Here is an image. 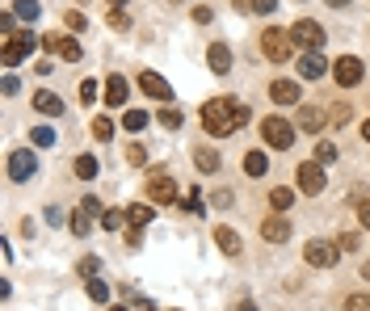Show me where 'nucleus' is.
Segmentation results:
<instances>
[{
  "label": "nucleus",
  "mask_w": 370,
  "mask_h": 311,
  "mask_svg": "<svg viewBox=\"0 0 370 311\" xmlns=\"http://www.w3.org/2000/svg\"><path fill=\"white\" fill-rule=\"evenodd\" d=\"M244 122H248V106H244V101L215 97V101H206V106H202V126H206V135H215V139L240 131Z\"/></svg>",
  "instance_id": "obj_1"
},
{
  "label": "nucleus",
  "mask_w": 370,
  "mask_h": 311,
  "mask_svg": "<svg viewBox=\"0 0 370 311\" xmlns=\"http://www.w3.org/2000/svg\"><path fill=\"white\" fill-rule=\"evenodd\" d=\"M261 50H266V59H274V64H286V59L295 55V34H290V30H278V26H270V30H266V38H261Z\"/></svg>",
  "instance_id": "obj_2"
},
{
  "label": "nucleus",
  "mask_w": 370,
  "mask_h": 311,
  "mask_svg": "<svg viewBox=\"0 0 370 311\" xmlns=\"http://www.w3.org/2000/svg\"><path fill=\"white\" fill-rule=\"evenodd\" d=\"M341 244H333V240H311L307 248H303V256H307V265H315V270H333L337 261H341Z\"/></svg>",
  "instance_id": "obj_3"
},
{
  "label": "nucleus",
  "mask_w": 370,
  "mask_h": 311,
  "mask_svg": "<svg viewBox=\"0 0 370 311\" xmlns=\"http://www.w3.org/2000/svg\"><path fill=\"white\" fill-rule=\"evenodd\" d=\"M261 135H266V143H270V147H278V151H286V147L295 143V126H290L286 118H278V114L261 122Z\"/></svg>",
  "instance_id": "obj_4"
},
{
  "label": "nucleus",
  "mask_w": 370,
  "mask_h": 311,
  "mask_svg": "<svg viewBox=\"0 0 370 311\" xmlns=\"http://www.w3.org/2000/svg\"><path fill=\"white\" fill-rule=\"evenodd\" d=\"M34 173H38V156H34L30 147L9 151V177H13V181H30Z\"/></svg>",
  "instance_id": "obj_5"
},
{
  "label": "nucleus",
  "mask_w": 370,
  "mask_h": 311,
  "mask_svg": "<svg viewBox=\"0 0 370 311\" xmlns=\"http://www.w3.org/2000/svg\"><path fill=\"white\" fill-rule=\"evenodd\" d=\"M295 42L299 46H307V50H320L324 46V26L320 21H311V17H303V21H295Z\"/></svg>",
  "instance_id": "obj_6"
},
{
  "label": "nucleus",
  "mask_w": 370,
  "mask_h": 311,
  "mask_svg": "<svg viewBox=\"0 0 370 311\" xmlns=\"http://www.w3.org/2000/svg\"><path fill=\"white\" fill-rule=\"evenodd\" d=\"M295 177H299V189H303V194H320V189H324V169H320V160L299 164Z\"/></svg>",
  "instance_id": "obj_7"
},
{
  "label": "nucleus",
  "mask_w": 370,
  "mask_h": 311,
  "mask_svg": "<svg viewBox=\"0 0 370 311\" xmlns=\"http://www.w3.org/2000/svg\"><path fill=\"white\" fill-rule=\"evenodd\" d=\"M147 198L160 202V206L173 202V198H177V181H173L169 173H151V177H147Z\"/></svg>",
  "instance_id": "obj_8"
},
{
  "label": "nucleus",
  "mask_w": 370,
  "mask_h": 311,
  "mask_svg": "<svg viewBox=\"0 0 370 311\" xmlns=\"http://www.w3.org/2000/svg\"><path fill=\"white\" fill-rule=\"evenodd\" d=\"M42 46L50 50V55H64L68 64H76V59H80V42H76V38H68V34H46V38H42Z\"/></svg>",
  "instance_id": "obj_9"
},
{
  "label": "nucleus",
  "mask_w": 370,
  "mask_h": 311,
  "mask_svg": "<svg viewBox=\"0 0 370 311\" xmlns=\"http://www.w3.org/2000/svg\"><path fill=\"white\" fill-rule=\"evenodd\" d=\"M333 76H337V84H341V88H353V84L362 80V59H353V55H341V59L333 64Z\"/></svg>",
  "instance_id": "obj_10"
},
{
  "label": "nucleus",
  "mask_w": 370,
  "mask_h": 311,
  "mask_svg": "<svg viewBox=\"0 0 370 311\" xmlns=\"http://www.w3.org/2000/svg\"><path fill=\"white\" fill-rule=\"evenodd\" d=\"M324 122H329V114H324L320 106H303V110H299V131H303V135H320Z\"/></svg>",
  "instance_id": "obj_11"
},
{
  "label": "nucleus",
  "mask_w": 370,
  "mask_h": 311,
  "mask_svg": "<svg viewBox=\"0 0 370 311\" xmlns=\"http://www.w3.org/2000/svg\"><path fill=\"white\" fill-rule=\"evenodd\" d=\"M206 64H210V72H215V76H228L232 72V46L228 42H215V46L206 50Z\"/></svg>",
  "instance_id": "obj_12"
},
{
  "label": "nucleus",
  "mask_w": 370,
  "mask_h": 311,
  "mask_svg": "<svg viewBox=\"0 0 370 311\" xmlns=\"http://www.w3.org/2000/svg\"><path fill=\"white\" fill-rule=\"evenodd\" d=\"M139 88H143L147 97H156V101H173L169 80H165V76H156V72H143V76H139Z\"/></svg>",
  "instance_id": "obj_13"
},
{
  "label": "nucleus",
  "mask_w": 370,
  "mask_h": 311,
  "mask_svg": "<svg viewBox=\"0 0 370 311\" xmlns=\"http://www.w3.org/2000/svg\"><path fill=\"white\" fill-rule=\"evenodd\" d=\"M30 101H34V110H38V114H46V118H59V114H64V101L50 93V88H38Z\"/></svg>",
  "instance_id": "obj_14"
},
{
  "label": "nucleus",
  "mask_w": 370,
  "mask_h": 311,
  "mask_svg": "<svg viewBox=\"0 0 370 311\" xmlns=\"http://www.w3.org/2000/svg\"><path fill=\"white\" fill-rule=\"evenodd\" d=\"M270 97L278 101V106H299V101H303V93H299L295 80H274L270 84Z\"/></svg>",
  "instance_id": "obj_15"
},
{
  "label": "nucleus",
  "mask_w": 370,
  "mask_h": 311,
  "mask_svg": "<svg viewBox=\"0 0 370 311\" xmlns=\"http://www.w3.org/2000/svg\"><path fill=\"white\" fill-rule=\"evenodd\" d=\"M324 55H320V50H307V55H299V76L303 80H320L324 76Z\"/></svg>",
  "instance_id": "obj_16"
},
{
  "label": "nucleus",
  "mask_w": 370,
  "mask_h": 311,
  "mask_svg": "<svg viewBox=\"0 0 370 311\" xmlns=\"http://www.w3.org/2000/svg\"><path fill=\"white\" fill-rule=\"evenodd\" d=\"M261 236H266L270 244H286V240H290V223H286L282 215H274V219L261 223Z\"/></svg>",
  "instance_id": "obj_17"
},
{
  "label": "nucleus",
  "mask_w": 370,
  "mask_h": 311,
  "mask_svg": "<svg viewBox=\"0 0 370 311\" xmlns=\"http://www.w3.org/2000/svg\"><path fill=\"white\" fill-rule=\"evenodd\" d=\"M127 76H110L105 80V106H127Z\"/></svg>",
  "instance_id": "obj_18"
},
{
  "label": "nucleus",
  "mask_w": 370,
  "mask_h": 311,
  "mask_svg": "<svg viewBox=\"0 0 370 311\" xmlns=\"http://www.w3.org/2000/svg\"><path fill=\"white\" fill-rule=\"evenodd\" d=\"M194 164H198V173H219V151L215 147H198Z\"/></svg>",
  "instance_id": "obj_19"
},
{
  "label": "nucleus",
  "mask_w": 370,
  "mask_h": 311,
  "mask_svg": "<svg viewBox=\"0 0 370 311\" xmlns=\"http://www.w3.org/2000/svg\"><path fill=\"white\" fill-rule=\"evenodd\" d=\"M244 173H248V177H266V173H270L266 151H248V156H244Z\"/></svg>",
  "instance_id": "obj_20"
},
{
  "label": "nucleus",
  "mask_w": 370,
  "mask_h": 311,
  "mask_svg": "<svg viewBox=\"0 0 370 311\" xmlns=\"http://www.w3.org/2000/svg\"><path fill=\"white\" fill-rule=\"evenodd\" d=\"M127 223H131V227H147V223H151V206H147V202L127 206Z\"/></svg>",
  "instance_id": "obj_21"
},
{
  "label": "nucleus",
  "mask_w": 370,
  "mask_h": 311,
  "mask_svg": "<svg viewBox=\"0 0 370 311\" xmlns=\"http://www.w3.org/2000/svg\"><path fill=\"white\" fill-rule=\"evenodd\" d=\"M270 206H274V211H278V215H286V211H290V206H295V189H286V185H278V189L270 194Z\"/></svg>",
  "instance_id": "obj_22"
},
{
  "label": "nucleus",
  "mask_w": 370,
  "mask_h": 311,
  "mask_svg": "<svg viewBox=\"0 0 370 311\" xmlns=\"http://www.w3.org/2000/svg\"><path fill=\"white\" fill-rule=\"evenodd\" d=\"M215 240H219V248H223L228 256H236V252H240V236H236L232 227H215Z\"/></svg>",
  "instance_id": "obj_23"
},
{
  "label": "nucleus",
  "mask_w": 370,
  "mask_h": 311,
  "mask_svg": "<svg viewBox=\"0 0 370 311\" xmlns=\"http://www.w3.org/2000/svg\"><path fill=\"white\" fill-rule=\"evenodd\" d=\"M72 232H76V236H93V215L84 211V206H76V215H72Z\"/></svg>",
  "instance_id": "obj_24"
},
{
  "label": "nucleus",
  "mask_w": 370,
  "mask_h": 311,
  "mask_svg": "<svg viewBox=\"0 0 370 311\" xmlns=\"http://www.w3.org/2000/svg\"><path fill=\"white\" fill-rule=\"evenodd\" d=\"M97 169H101V164L93 160V156H76V177H80V181H93Z\"/></svg>",
  "instance_id": "obj_25"
},
{
  "label": "nucleus",
  "mask_w": 370,
  "mask_h": 311,
  "mask_svg": "<svg viewBox=\"0 0 370 311\" xmlns=\"http://www.w3.org/2000/svg\"><path fill=\"white\" fill-rule=\"evenodd\" d=\"M337 156H341V151H337V143H329V139L315 143V160H320V164H333Z\"/></svg>",
  "instance_id": "obj_26"
},
{
  "label": "nucleus",
  "mask_w": 370,
  "mask_h": 311,
  "mask_svg": "<svg viewBox=\"0 0 370 311\" xmlns=\"http://www.w3.org/2000/svg\"><path fill=\"white\" fill-rule=\"evenodd\" d=\"M122 126H127V131H143V126H147V114H143V110H127V114H122Z\"/></svg>",
  "instance_id": "obj_27"
},
{
  "label": "nucleus",
  "mask_w": 370,
  "mask_h": 311,
  "mask_svg": "<svg viewBox=\"0 0 370 311\" xmlns=\"http://www.w3.org/2000/svg\"><path fill=\"white\" fill-rule=\"evenodd\" d=\"M122 223H127V211H105V215H101V227H105V232H118Z\"/></svg>",
  "instance_id": "obj_28"
},
{
  "label": "nucleus",
  "mask_w": 370,
  "mask_h": 311,
  "mask_svg": "<svg viewBox=\"0 0 370 311\" xmlns=\"http://www.w3.org/2000/svg\"><path fill=\"white\" fill-rule=\"evenodd\" d=\"M13 42H17V50H21V55H34V46H38V38H34L30 30H21V34H13Z\"/></svg>",
  "instance_id": "obj_29"
},
{
  "label": "nucleus",
  "mask_w": 370,
  "mask_h": 311,
  "mask_svg": "<svg viewBox=\"0 0 370 311\" xmlns=\"http://www.w3.org/2000/svg\"><path fill=\"white\" fill-rule=\"evenodd\" d=\"M89 299L93 303H105V299H110V286H105L101 278H89Z\"/></svg>",
  "instance_id": "obj_30"
},
{
  "label": "nucleus",
  "mask_w": 370,
  "mask_h": 311,
  "mask_svg": "<svg viewBox=\"0 0 370 311\" xmlns=\"http://www.w3.org/2000/svg\"><path fill=\"white\" fill-rule=\"evenodd\" d=\"M181 206H185V211H189V215H202V211H206V202H202V194H198V189H189Z\"/></svg>",
  "instance_id": "obj_31"
},
{
  "label": "nucleus",
  "mask_w": 370,
  "mask_h": 311,
  "mask_svg": "<svg viewBox=\"0 0 370 311\" xmlns=\"http://www.w3.org/2000/svg\"><path fill=\"white\" fill-rule=\"evenodd\" d=\"M30 139H34L38 147H50V143H55V131H50V126H34V131H30Z\"/></svg>",
  "instance_id": "obj_32"
},
{
  "label": "nucleus",
  "mask_w": 370,
  "mask_h": 311,
  "mask_svg": "<svg viewBox=\"0 0 370 311\" xmlns=\"http://www.w3.org/2000/svg\"><path fill=\"white\" fill-rule=\"evenodd\" d=\"M0 59H5V68H17V64H21L26 55H21V50H17V42H9L5 50H0Z\"/></svg>",
  "instance_id": "obj_33"
},
{
  "label": "nucleus",
  "mask_w": 370,
  "mask_h": 311,
  "mask_svg": "<svg viewBox=\"0 0 370 311\" xmlns=\"http://www.w3.org/2000/svg\"><path fill=\"white\" fill-rule=\"evenodd\" d=\"M17 13H21L26 21H34V17L42 13V5H38V0H17Z\"/></svg>",
  "instance_id": "obj_34"
},
{
  "label": "nucleus",
  "mask_w": 370,
  "mask_h": 311,
  "mask_svg": "<svg viewBox=\"0 0 370 311\" xmlns=\"http://www.w3.org/2000/svg\"><path fill=\"white\" fill-rule=\"evenodd\" d=\"M160 126L177 131V126H181V110H173V106H169V110H160Z\"/></svg>",
  "instance_id": "obj_35"
},
{
  "label": "nucleus",
  "mask_w": 370,
  "mask_h": 311,
  "mask_svg": "<svg viewBox=\"0 0 370 311\" xmlns=\"http://www.w3.org/2000/svg\"><path fill=\"white\" fill-rule=\"evenodd\" d=\"M93 135H97V139H110V135H114V122H110V118H93Z\"/></svg>",
  "instance_id": "obj_36"
},
{
  "label": "nucleus",
  "mask_w": 370,
  "mask_h": 311,
  "mask_svg": "<svg viewBox=\"0 0 370 311\" xmlns=\"http://www.w3.org/2000/svg\"><path fill=\"white\" fill-rule=\"evenodd\" d=\"M345 311H370V299L366 294H349L345 299Z\"/></svg>",
  "instance_id": "obj_37"
},
{
  "label": "nucleus",
  "mask_w": 370,
  "mask_h": 311,
  "mask_svg": "<svg viewBox=\"0 0 370 311\" xmlns=\"http://www.w3.org/2000/svg\"><path fill=\"white\" fill-rule=\"evenodd\" d=\"M143 160H147V151H143L139 143H131V147H127V164H135V169H139Z\"/></svg>",
  "instance_id": "obj_38"
},
{
  "label": "nucleus",
  "mask_w": 370,
  "mask_h": 311,
  "mask_svg": "<svg viewBox=\"0 0 370 311\" xmlns=\"http://www.w3.org/2000/svg\"><path fill=\"white\" fill-rule=\"evenodd\" d=\"M97 270H101L97 256H84V261H80V274H84V278H97Z\"/></svg>",
  "instance_id": "obj_39"
},
{
  "label": "nucleus",
  "mask_w": 370,
  "mask_h": 311,
  "mask_svg": "<svg viewBox=\"0 0 370 311\" xmlns=\"http://www.w3.org/2000/svg\"><path fill=\"white\" fill-rule=\"evenodd\" d=\"M210 202H215V206H223V211H228V206L236 202V194H232V189H215V198H210Z\"/></svg>",
  "instance_id": "obj_40"
},
{
  "label": "nucleus",
  "mask_w": 370,
  "mask_h": 311,
  "mask_svg": "<svg viewBox=\"0 0 370 311\" xmlns=\"http://www.w3.org/2000/svg\"><path fill=\"white\" fill-rule=\"evenodd\" d=\"M329 122H333V126H341V122H349V106H345V101H341V106H337V110L329 114Z\"/></svg>",
  "instance_id": "obj_41"
},
{
  "label": "nucleus",
  "mask_w": 370,
  "mask_h": 311,
  "mask_svg": "<svg viewBox=\"0 0 370 311\" xmlns=\"http://www.w3.org/2000/svg\"><path fill=\"white\" fill-rule=\"evenodd\" d=\"M110 26H114V30H127V26H131V17H127L122 9H114V13H110Z\"/></svg>",
  "instance_id": "obj_42"
},
{
  "label": "nucleus",
  "mask_w": 370,
  "mask_h": 311,
  "mask_svg": "<svg viewBox=\"0 0 370 311\" xmlns=\"http://www.w3.org/2000/svg\"><path fill=\"white\" fill-rule=\"evenodd\" d=\"M64 21H68V30H84V26H89V21H84V13H68Z\"/></svg>",
  "instance_id": "obj_43"
},
{
  "label": "nucleus",
  "mask_w": 370,
  "mask_h": 311,
  "mask_svg": "<svg viewBox=\"0 0 370 311\" xmlns=\"http://www.w3.org/2000/svg\"><path fill=\"white\" fill-rule=\"evenodd\" d=\"M80 97H84V101H97V80H84V84H80Z\"/></svg>",
  "instance_id": "obj_44"
},
{
  "label": "nucleus",
  "mask_w": 370,
  "mask_h": 311,
  "mask_svg": "<svg viewBox=\"0 0 370 311\" xmlns=\"http://www.w3.org/2000/svg\"><path fill=\"white\" fill-rule=\"evenodd\" d=\"M80 206H84V211H89V215H105V211H101V202H97V198H80Z\"/></svg>",
  "instance_id": "obj_45"
},
{
  "label": "nucleus",
  "mask_w": 370,
  "mask_h": 311,
  "mask_svg": "<svg viewBox=\"0 0 370 311\" xmlns=\"http://www.w3.org/2000/svg\"><path fill=\"white\" fill-rule=\"evenodd\" d=\"M252 9H257V13H274L278 0H252Z\"/></svg>",
  "instance_id": "obj_46"
},
{
  "label": "nucleus",
  "mask_w": 370,
  "mask_h": 311,
  "mask_svg": "<svg viewBox=\"0 0 370 311\" xmlns=\"http://www.w3.org/2000/svg\"><path fill=\"white\" fill-rule=\"evenodd\" d=\"M358 219H362V227H370V198L358 202Z\"/></svg>",
  "instance_id": "obj_47"
},
{
  "label": "nucleus",
  "mask_w": 370,
  "mask_h": 311,
  "mask_svg": "<svg viewBox=\"0 0 370 311\" xmlns=\"http://www.w3.org/2000/svg\"><path fill=\"white\" fill-rule=\"evenodd\" d=\"M122 240H127V248H139V244H143V236H139V227H131V232H127Z\"/></svg>",
  "instance_id": "obj_48"
},
{
  "label": "nucleus",
  "mask_w": 370,
  "mask_h": 311,
  "mask_svg": "<svg viewBox=\"0 0 370 311\" xmlns=\"http://www.w3.org/2000/svg\"><path fill=\"white\" fill-rule=\"evenodd\" d=\"M341 248H345V252H353V248H358V236H353V232H345V236H341Z\"/></svg>",
  "instance_id": "obj_49"
},
{
  "label": "nucleus",
  "mask_w": 370,
  "mask_h": 311,
  "mask_svg": "<svg viewBox=\"0 0 370 311\" xmlns=\"http://www.w3.org/2000/svg\"><path fill=\"white\" fill-rule=\"evenodd\" d=\"M324 5H333V9H345V5H349V0H324Z\"/></svg>",
  "instance_id": "obj_50"
},
{
  "label": "nucleus",
  "mask_w": 370,
  "mask_h": 311,
  "mask_svg": "<svg viewBox=\"0 0 370 311\" xmlns=\"http://www.w3.org/2000/svg\"><path fill=\"white\" fill-rule=\"evenodd\" d=\"M362 139H366V143H370V122H362Z\"/></svg>",
  "instance_id": "obj_51"
},
{
  "label": "nucleus",
  "mask_w": 370,
  "mask_h": 311,
  "mask_svg": "<svg viewBox=\"0 0 370 311\" xmlns=\"http://www.w3.org/2000/svg\"><path fill=\"white\" fill-rule=\"evenodd\" d=\"M139 311H160V307H151V303H143V307H139Z\"/></svg>",
  "instance_id": "obj_52"
},
{
  "label": "nucleus",
  "mask_w": 370,
  "mask_h": 311,
  "mask_svg": "<svg viewBox=\"0 0 370 311\" xmlns=\"http://www.w3.org/2000/svg\"><path fill=\"white\" fill-rule=\"evenodd\" d=\"M240 311H257V307H252V303H240Z\"/></svg>",
  "instance_id": "obj_53"
},
{
  "label": "nucleus",
  "mask_w": 370,
  "mask_h": 311,
  "mask_svg": "<svg viewBox=\"0 0 370 311\" xmlns=\"http://www.w3.org/2000/svg\"><path fill=\"white\" fill-rule=\"evenodd\" d=\"M362 278H370V261H366V265H362Z\"/></svg>",
  "instance_id": "obj_54"
},
{
  "label": "nucleus",
  "mask_w": 370,
  "mask_h": 311,
  "mask_svg": "<svg viewBox=\"0 0 370 311\" xmlns=\"http://www.w3.org/2000/svg\"><path fill=\"white\" fill-rule=\"evenodd\" d=\"M110 311H127V307H110Z\"/></svg>",
  "instance_id": "obj_55"
}]
</instances>
